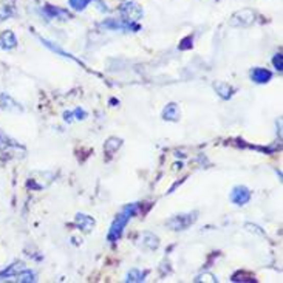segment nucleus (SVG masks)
<instances>
[{
    "instance_id": "1",
    "label": "nucleus",
    "mask_w": 283,
    "mask_h": 283,
    "mask_svg": "<svg viewBox=\"0 0 283 283\" xmlns=\"http://www.w3.org/2000/svg\"><path fill=\"white\" fill-rule=\"evenodd\" d=\"M136 212H138V204H136V203L127 204L126 207L121 209V212L116 215V218L113 220V223H111V226H110V231H108V235H107L108 242L113 243V242H116V240L121 239V235H123V232H124V229H126L127 223L132 220V217H133Z\"/></svg>"
},
{
    "instance_id": "2",
    "label": "nucleus",
    "mask_w": 283,
    "mask_h": 283,
    "mask_svg": "<svg viewBox=\"0 0 283 283\" xmlns=\"http://www.w3.org/2000/svg\"><path fill=\"white\" fill-rule=\"evenodd\" d=\"M197 221V212H191V214H181V215H175L171 220L167 221V226L172 231H184L189 226H192Z\"/></svg>"
},
{
    "instance_id": "3",
    "label": "nucleus",
    "mask_w": 283,
    "mask_h": 283,
    "mask_svg": "<svg viewBox=\"0 0 283 283\" xmlns=\"http://www.w3.org/2000/svg\"><path fill=\"white\" fill-rule=\"evenodd\" d=\"M101 27L105 28V30H111V31H116V30H120V31H132V30L133 31H138L139 30V25H136L135 22L124 20V19H121V20L107 19V20H104L101 23Z\"/></svg>"
},
{
    "instance_id": "4",
    "label": "nucleus",
    "mask_w": 283,
    "mask_h": 283,
    "mask_svg": "<svg viewBox=\"0 0 283 283\" xmlns=\"http://www.w3.org/2000/svg\"><path fill=\"white\" fill-rule=\"evenodd\" d=\"M254 20H255V13L252 10L245 8L232 14L229 25L231 27H249L251 23H254Z\"/></svg>"
},
{
    "instance_id": "5",
    "label": "nucleus",
    "mask_w": 283,
    "mask_h": 283,
    "mask_svg": "<svg viewBox=\"0 0 283 283\" xmlns=\"http://www.w3.org/2000/svg\"><path fill=\"white\" fill-rule=\"evenodd\" d=\"M121 14L124 17V20H129V22H136L143 17L144 11L143 8L138 5V4H133V2H126L123 7H121Z\"/></svg>"
},
{
    "instance_id": "6",
    "label": "nucleus",
    "mask_w": 283,
    "mask_h": 283,
    "mask_svg": "<svg viewBox=\"0 0 283 283\" xmlns=\"http://www.w3.org/2000/svg\"><path fill=\"white\" fill-rule=\"evenodd\" d=\"M251 200V191L245 186H235L231 192V201L237 206H245Z\"/></svg>"
},
{
    "instance_id": "7",
    "label": "nucleus",
    "mask_w": 283,
    "mask_h": 283,
    "mask_svg": "<svg viewBox=\"0 0 283 283\" xmlns=\"http://www.w3.org/2000/svg\"><path fill=\"white\" fill-rule=\"evenodd\" d=\"M75 224L78 226V228L84 232H90L93 228H95V220L90 217V215H85V214H78L75 217Z\"/></svg>"
},
{
    "instance_id": "8",
    "label": "nucleus",
    "mask_w": 283,
    "mask_h": 283,
    "mask_svg": "<svg viewBox=\"0 0 283 283\" xmlns=\"http://www.w3.org/2000/svg\"><path fill=\"white\" fill-rule=\"evenodd\" d=\"M17 46V39L16 34L11 30H7L0 34V48L2 50H13Z\"/></svg>"
},
{
    "instance_id": "9",
    "label": "nucleus",
    "mask_w": 283,
    "mask_h": 283,
    "mask_svg": "<svg viewBox=\"0 0 283 283\" xmlns=\"http://www.w3.org/2000/svg\"><path fill=\"white\" fill-rule=\"evenodd\" d=\"M271 78H272V73L262 67H257L251 72V79L257 84H266L271 81Z\"/></svg>"
},
{
    "instance_id": "10",
    "label": "nucleus",
    "mask_w": 283,
    "mask_h": 283,
    "mask_svg": "<svg viewBox=\"0 0 283 283\" xmlns=\"http://www.w3.org/2000/svg\"><path fill=\"white\" fill-rule=\"evenodd\" d=\"M180 116H181V113H180V108L175 102L167 104L166 108L162 110V118L166 121H178Z\"/></svg>"
},
{
    "instance_id": "11",
    "label": "nucleus",
    "mask_w": 283,
    "mask_h": 283,
    "mask_svg": "<svg viewBox=\"0 0 283 283\" xmlns=\"http://www.w3.org/2000/svg\"><path fill=\"white\" fill-rule=\"evenodd\" d=\"M27 266L22 263V262H16V263H13L11 266H8L5 271H2V272H0V278H16L23 269H25Z\"/></svg>"
},
{
    "instance_id": "12",
    "label": "nucleus",
    "mask_w": 283,
    "mask_h": 283,
    "mask_svg": "<svg viewBox=\"0 0 283 283\" xmlns=\"http://www.w3.org/2000/svg\"><path fill=\"white\" fill-rule=\"evenodd\" d=\"M0 108L8 110V111H20L22 110V107H19V104L7 93L0 95Z\"/></svg>"
},
{
    "instance_id": "13",
    "label": "nucleus",
    "mask_w": 283,
    "mask_h": 283,
    "mask_svg": "<svg viewBox=\"0 0 283 283\" xmlns=\"http://www.w3.org/2000/svg\"><path fill=\"white\" fill-rule=\"evenodd\" d=\"M43 11H45V14H46L50 19H61V20H68V19H70V14H68L65 10L56 8V7H46Z\"/></svg>"
},
{
    "instance_id": "14",
    "label": "nucleus",
    "mask_w": 283,
    "mask_h": 283,
    "mask_svg": "<svg viewBox=\"0 0 283 283\" xmlns=\"http://www.w3.org/2000/svg\"><path fill=\"white\" fill-rule=\"evenodd\" d=\"M158 246H159V239L155 234L146 232L143 235V248H146L149 251H155V249H158Z\"/></svg>"
},
{
    "instance_id": "15",
    "label": "nucleus",
    "mask_w": 283,
    "mask_h": 283,
    "mask_svg": "<svg viewBox=\"0 0 283 283\" xmlns=\"http://www.w3.org/2000/svg\"><path fill=\"white\" fill-rule=\"evenodd\" d=\"M14 11L13 0H0V20L8 19Z\"/></svg>"
},
{
    "instance_id": "16",
    "label": "nucleus",
    "mask_w": 283,
    "mask_h": 283,
    "mask_svg": "<svg viewBox=\"0 0 283 283\" xmlns=\"http://www.w3.org/2000/svg\"><path fill=\"white\" fill-rule=\"evenodd\" d=\"M214 87H215L218 96L223 98V99H229L232 96V93H234V88L229 84H226V82H217Z\"/></svg>"
},
{
    "instance_id": "17",
    "label": "nucleus",
    "mask_w": 283,
    "mask_h": 283,
    "mask_svg": "<svg viewBox=\"0 0 283 283\" xmlns=\"http://www.w3.org/2000/svg\"><path fill=\"white\" fill-rule=\"evenodd\" d=\"M121 144H123V139L111 136V138H108V139L105 141V144H104V150H105V153L113 155V153H115V152L121 147Z\"/></svg>"
},
{
    "instance_id": "18",
    "label": "nucleus",
    "mask_w": 283,
    "mask_h": 283,
    "mask_svg": "<svg viewBox=\"0 0 283 283\" xmlns=\"http://www.w3.org/2000/svg\"><path fill=\"white\" fill-rule=\"evenodd\" d=\"M147 275L146 271H141V269H130L127 272V278L126 281H144V277Z\"/></svg>"
},
{
    "instance_id": "19",
    "label": "nucleus",
    "mask_w": 283,
    "mask_h": 283,
    "mask_svg": "<svg viewBox=\"0 0 283 283\" xmlns=\"http://www.w3.org/2000/svg\"><path fill=\"white\" fill-rule=\"evenodd\" d=\"M36 275H34V272L31 271V269H28V268H25L14 280L16 281H34L36 278H34Z\"/></svg>"
},
{
    "instance_id": "20",
    "label": "nucleus",
    "mask_w": 283,
    "mask_h": 283,
    "mask_svg": "<svg viewBox=\"0 0 283 283\" xmlns=\"http://www.w3.org/2000/svg\"><path fill=\"white\" fill-rule=\"evenodd\" d=\"M232 281H255V277L245 271H239L232 275Z\"/></svg>"
},
{
    "instance_id": "21",
    "label": "nucleus",
    "mask_w": 283,
    "mask_h": 283,
    "mask_svg": "<svg viewBox=\"0 0 283 283\" xmlns=\"http://www.w3.org/2000/svg\"><path fill=\"white\" fill-rule=\"evenodd\" d=\"M90 2H91V0H68V5H70L75 11H84Z\"/></svg>"
},
{
    "instance_id": "22",
    "label": "nucleus",
    "mask_w": 283,
    "mask_h": 283,
    "mask_svg": "<svg viewBox=\"0 0 283 283\" xmlns=\"http://www.w3.org/2000/svg\"><path fill=\"white\" fill-rule=\"evenodd\" d=\"M272 65H274V67H275V70H278V72H281V70H283V56H281V53H277V54L274 56Z\"/></svg>"
},
{
    "instance_id": "23",
    "label": "nucleus",
    "mask_w": 283,
    "mask_h": 283,
    "mask_svg": "<svg viewBox=\"0 0 283 283\" xmlns=\"http://www.w3.org/2000/svg\"><path fill=\"white\" fill-rule=\"evenodd\" d=\"M180 50H189V48H192V37L191 36H187L186 39H183L181 42H180V46H178Z\"/></svg>"
},
{
    "instance_id": "24",
    "label": "nucleus",
    "mask_w": 283,
    "mask_h": 283,
    "mask_svg": "<svg viewBox=\"0 0 283 283\" xmlns=\"http://www.w3.org/2000/svg\"><path fill=\"white\" fill-rule=\"evenodd\" d=\"M245 228L249 231V232H255V234H258V235H263V231L258 228V226H255V224H251V223H246L245 224Z\"/></svg>"
},
{
    "instance_id": "25",
    "label": "nucleus",
    "mask_w": 283,
    "mask_h": 283,
    "mask_svg": "<svg viewBox=\"0 0 283 283\" xmlns=\"http://www.w3.org/2000/svg\"><path fill=\"white\" fill-rule=\"evenodd\" d=\"M195 281H218L217 278H215V275H212V274H203V275H200Z\"/></svg>"
},
{
    "instance_id": "26",
    "label": "nucleus",
    "mask_w": 283,
    "mask_h": 283,
    "mask_svg": "<svg viewBox=\"0 0 283 283\" xmlns=\"http://www.w3.org/2000/svg\"><path fill=\"white\" fill-rule=\"evenodd\" d=\"M73 113L78 116V120H85V116H87V113H85L84 110H81V108H76Z\"/></svg>"
},
{
    "instance_id": "27",
    "label": "nucleus",
    "mask_w": 283,
    "mask_h": 283,
    "mask_svg": "<svg viewBox=\"0 0 283 283\" xmlns=\"http://www.w3.org/2000/svg\"><path fill=\"white\" fill-rule=\"evenodd\" d=\"M124 2H127V0H124Z\"/></svg>"
}]
</instances>
